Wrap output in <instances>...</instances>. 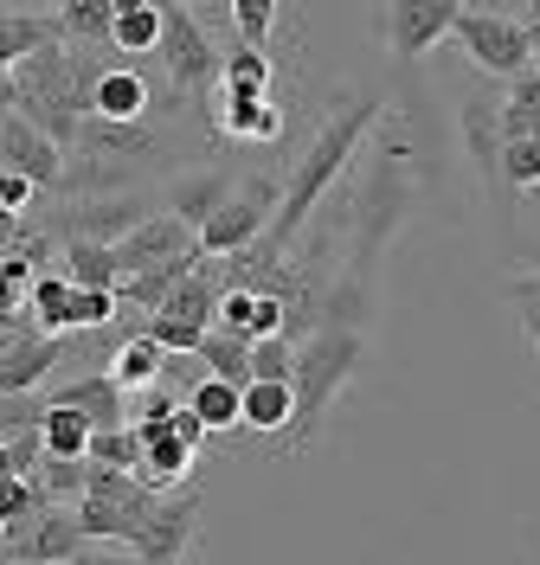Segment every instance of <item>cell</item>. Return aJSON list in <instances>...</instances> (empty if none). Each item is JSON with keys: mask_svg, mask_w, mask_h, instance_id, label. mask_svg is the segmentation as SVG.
I'll return each mask as SVG.
<instances>
[{"mask_svg": "<svg viewBox=\"0 0 540 565\" xmlns=\"http://www.w3.org/2000/svg\"><path fill=\"white\" fill-rule=\"evenodd\" d=\"M104 366H109V380H116V392H155V386H161V373H168L174 360H168V353L136 328V334H123V341L109 348Z\"/></svg>", "mask_w": 540, "mask_h": 565, "instance_id": "obj_18", "label": "cell"}, {"mask_svg": "<svg viewBox=\"0 0 540 565\" xmlns=\"http://www.w3.org/2000/svg\"><path fill=\"white\" fill-rule=\"evenodd\" d=\"M193 540H200V489H180V494H161V508L129 540V553L142 565H187Z\"/></svg>", "mask_w": 540, "mask_h": 565, "instance_id": "obj_7", "label": "cell"}, {"mask_svg": "<svg viewBox=\"0 0 540 565\" xmlns=\"http://www.w3.org/2000/svg\"><path fill=\"white\" fill-rule=\"evenodd\" d=\"M284 206V180L271 174H252L239 180V193L213 212V225L200 232V257H245V250L271 232V218Z\"/></svg>", "mask_w": 540, "mask_h": 565, "instance_id": "obj_4", "label": "cell"}, {"mask_svg": "<svg viewBox=\"0 0 540 565\" xmlns=\"http://www.w3.org/2000/svg\"><path fill=\"white\" fill-rule=\"evenodd\" d=\"M521 26H528V45H534V58H540V7H528V20H521Z\"/></svg>", "mask_w": 540, "mask_h": 565, "instance_id": "obj_41", "label": "cell"}, {"mask_svg": "<svg viewBox=\"0 0 540 565\" xmlns=\"http://www.w3.org/2000/svg\"><path fill=\"white\" fill-rule=\"evenodd\" d=\"M502 136H540V71H521L502 90Z\"/></svg>", "mask_w": 540, "mask_h": 565, "instance_id": "obj_30", "label": "cell"}, {"mask_svg": "<svg viewBox=\"0 0 540 565\" xmlns=\"http://www.w3.org/2000/svg\"><path fill=\"white\" fill-rule=\"evenodd\" d=\"M232 193H239V180L225 174V168H187V174L168 180V218H180V225L200 238Z\"/></svg>", "mask_w": 540, "mask_h": 565, "instance_id": "obj_15", "label": "cell"}, {"mask_svg": "<svg viewBox=\"0 0 540 565\" xmlns=\"http://www.w3.org/2000/svg\"><path fill=\"white\" fill-rule=\"evenodd\" d=\"M457 13H464L457 0H393L380 13V39H387V52H393L399 65H412V58H425L432 45L451 39Z\"/></svg>", "mask_w": 540, "mask_h": 565, "instance_id": "obj_8", "label": "cell"}, {"mask_svg": "<svg viewBox=\"0 0 540 565\" xmlns=\"http://www.w3.org/2000/svg\"><path fill=\"white\" fill-rule=\"evenodd\" d=\"M187 257H200V238L168 218V212H148L142 225L116 245V264H123V277H142V270H168V264H187Z\"/></svg>", "mask_w": 540, "mask_h": 565, "instance_id": "obj_11", "label": "cell"}, {"mask_svg": "<svg viewBox=\"0 0 540 565\" xmlns=\"http://www.w3.org/2000/svg\"><path fill=\"white\" fill-rule=\"evenodd\" d=\"M27 316L39 321V334H72V282H65V270H39Z\"/></svg>", "mask_w": 540, "mask_h": 565, "instance_id": "obj_26", "label": "cell"}, {"mask_svg": "<svg viewBox=\"0 0 540 565\" xmlns=\"http://www.w3.org/2000/svg\"><path fill=\"white\" fill-rule=\"evenodd\" d=\"M457 129H464V154L476 180L489 186V206L496 218H508V193H502V90H489V84H476L457 109Z\"/></svg>", "mask_w": 540, "mask_h": 565, "instance_id": "obj_6", "label": "cell"}, {"mask_svg": "<svg viewBox=\"0 0 540 565\" xmlns=\"http://www.w3.org/2000/svg\"><path fill=\"white\" fill-rule=\"evenodd\" d=\"M219 289L225 282L207 270V257H200V270L193 277H180L174 289H168V302L155 309V316H168V321H187V328H213V316H219Z\"/></svg>", "mask_w": 540, "mask_h": 565, "instance_id": "obj_20", "label": "cell"}, {"mask_svg": "<svg viewBox=\"0 0 540 565\" xmlns=\"http://www.w3.org/2000/svg\"><path fill=\"white\" fill-rule=\"evenodd\" d=\"M232 39L252 45V52H271V39H277V7H271V0H232Z\"/></svg>", "mask_w": 540, "mask_h": 565, "instance_id": "obj_35", "label": "cell"}, {"mask_svg": "<svg viewBox=\"0 0 540 565\" xmlns=\"http://www.w3.org/2000/svg\"><path fill=\"white\" fill-rule=\"evenodd\" d=\"M148 424H168V430H174L180 444H187V450H200V444H207V437H213V430H207V424L193 418V412H187V405H174V412H168V418H148Z\"/></svg>", "mask_w": 540, "mask_h": 565, "instance_id": "obj_39", "label": "cell"}, {"mask_svg": "<svg viewBox=\"0 0 540 565\" xmlns=\"http://www.w3.org/2000/svg\"><path fill=\"white\" fill-rule=\"evenodd\" d=\"M65 360H72V341H65V334H39V328L13 334V341L0 348V398H27V392H39Z\"/></svg>", "mask_w": 540, "mask_h": 565, "instance_id": "obj_10", "label": "cell"}, {"mask_svg": "<svg viewBox=\"0 0 540 565\" xmlns=\"http://www.w3.org/2000/svg\"><path fill=\"white\" fill-rule=\"evenodd\" d=\"M109 316H116V296H104V289H72V334H104Z\"/></svg>", "mask_w": 540, "mask_h": 565, "instance_id": "obj_37", "label": "cell"}, {"mask_svg": "<svg viewBox=\"0 0 540 565\" xmlns=\"http://www.w3.org/2000/svg\"><path fill=\"white\" fill-rule=\"evenodd\" d=\"M45 508H52V501H45V494L33 489V476H7V482H0V533L33 527Z\"/></svg>", "mask_w": 540, "mask_h": 565, "instance_id": "obj_32", "label": "cell"}, {"mask_svg": "<svg viewBox=\"0 0 540 565\" xmlns=\"http://www.w3.org/2000/svg\"><path fill=\"white\" fill-rule=\"evenodd\" d=\"M39 437H45V457H84L91 450V424L77 418V412H65V405H45Z\"/></svg>", "mask_w": 540, "mask_h": 565, "instance_id": "obj_33", "label": "cell"}, {"mask_svg": "<svg viewBox=\"0 0 540 565\" xmlns=\"http://www.w3.org/2000/svg\"><path fill=\"white\" fill-rule=\"evenodd\" d=\"M59 264H65V282H72V289H104V296L123 289L116 245H65L59 250Z\"/></svg>", "mask_w": 540, "mask_h": 565, "instance_id": "obj_21", "label": "cell"}, {"mask_svg": "<svg viewBox=\"0 0 540 565\" xmlns=\"http://www.w3.org/2000/svg\"><path fill=\"white\" fill-rule=\"evenodd\" d=\"M109 52L116 58H155L161 52V7L155 0H123L116 26H109Z\"/></svg>", "mask_w": 540, "mask_h": 565, "instance_id": "obj_19", "label": "cell"}, {"mask_svg": "<svg viewBox=\"0 0 540 565\" xmlns=\"http://www.w3.org/2000/svg\"><path fill=\"white\" fill-rule=\"evenodd\" d=\"M77 565H142V559H136L129 546H84V553H77Z\"/></svg>", "mask_w": 540, "mask_h": 565, "instance_id": "obj_40", "label": "cell"}, {"mask_svg": "<svg viewBox=\"0 0 540 565\" xmlns=\"http://www.w3.org/2000/svg\"><path fill=\"white\" fill-rule=\"evenodd\" d=\"M148 109H155V77L142 65H129V58H104V71L84 90V116H97V122H148Z\"/></svg>", "mask_w": 540, "mask_h": 565, "instance_id": "obj_9", "label": "cell"}, {"mask_svg": "<svg viewBox=\"0 0 540 565\" xmlns=\"http://www.w3.org/2000/svg\"><path fill=\"white\" fill-rule=\"evenodd\" d=\"M45 405H65V412H77L91 430H123V424H129V392H116V380H109V373H77V380H65V386L52 392Z\"/></svg>", "mask_w": 540, "mask_h": 565, "instance_id": "obj_16", "label": "cell"}, {"mask_svg": "<svg viewBox=\"0 0 540 565\" xmlns=\"http://www.w3.org/2000/svg\"><path fill=\"white\" fill-rule=\"evenodd\" d=\"M502 296H508V309H515V321H521V334H528V348L540 360V270H515L502 282Z\"/></svg>", "mask_w": 540, "mask_h": 565, "instance_id": "obj_34", "label": "cell"}, {"mask_svg": "<svg viewBox=\"0 0 540 565\" xmlns=\"http://www.w3.org/2000/svg\"><path fill=\"white\" fill-rule=\"evenodd\" d=\"M7 476H20V469H13V450L0 444V482H7Z\"/></svg>", "mask_w": 540, "mask_h": 565, "instance_id": "obj_42", "label": "cell"}, {"mask_svg": "<svg viewBox=\"0 0 540 565\" xmlns=\"http://www.w3.org/2000/svg\"><path fill=\"white\" fill-rule=\"evenodd\" d=\"M65 45L77 52H109V26H116V0H65L59 7Z\"/></svg>", "mask_w": 540, "mask_h": 565, "instance_id": "obj_22", "label": "cell"}, {"mask_svg": "<svg viewBox=\"0 0 540 565\" xmlns=\"http://www.w3.org/2000/svg\"><path fill=\"white\" fill-rule=\"evenodd\" d=\"M33 193H39V186H33L27 174H13V168H0V212H13V218H20V212L33 206Z\"/></svg>", "mask_w": 540, "mask_h": 565, "instance_id": "obj_38", "label": "cell"}, {"mask_svg": "<svg viewBox=\"0 0 540 565\" xmlns=\"http://www.w3.org/2000/svg\"><path fill=\"white\" fill-rule=\"evenodd\" d=\"M451 39L464 45V58L483 71V77L515 84L521 71H534V45H528V26H521L515 13H476V7H464L457 26H451Z\"/></svg>", "mask_w": 540, "mask_h": 565, "instance_id": "obj_5", "label": "cell"}, {"mask_svg": "<svg viewBox=\"0 0 540 565\" xmlns=\"http://www.w3.org/2000/svg\"><path fill=\"white\" fill-rule=\"evenodd\" d=\"M187 412L207 424V430H232V424H239V386H225V380H193V386H187Z\"/></svg>", "mask_w": 540, "mask_h": 565, "instance_id": "obj_29", "label": "cell"}, {"mask_svg": "<svg viewBox=\"0 0 540 565\" xmlns=\"http://www.w3.org/2000/svg\"><path fill=\"white\" fill-rule=\"evenodd\" d=\"M84 457L97 462V469L136 476V469H142V437H136V424H123V430H91V450H84Z\"/></svg>", "mask_w": 540, "mask_h": 565, "instance_id": "obj_31", "label": "cell"}, {"mask_svg": "<svg viewBox=\"0 0 540 565\" xmlns=\"http://www.w3.org/2000/svg\"><path fill=\"white\" fill-rule=\"evenodd\" d=\"M521 264H528V270H540V245H521Z\"/></svg>", "mask_w": 540, "mask_h": 565, "instance_id": "obj_43", "label": "cell"}, {"mask_svg": "<svg viewBox=\"0 0 540 565\" xmlns=\"http://www.w3.org/2000/svg\"><path fill=\"white\" fill-rule=\"evenodd\" d=\"M0 348H7V334H0Z\"/></svg>", "mask_w": 540, "mask_h": 565, "instance_id": "obj_45", "label": "cell"}, {"mask_svg": "<svg viewBox=\"0 0 540 565\" xmlns=\"http://www.w3.org/2000/svg\"><path fill=\"white\" fill-rule=\"evenodd\" d=\"M277 84V58L252 52V45H219V90H271Z\"/></svg>", "mask_w": 540, "mask_h": 565, "instance_id": "obj_27", "label": "cell"}, {"mask_svg": "<svg viewBox=\"0 0 540 565\" xmlns=\"http://www.w3.org/2000/svg\"><path fill=\"white\" fill-rule=\"evenodd\" d=\"M289 412H296V398H289V386L252 380V386L239 392V424H245V430H264V437H284V430H289Z\"/></svg>", "mask_w": 540, "mask_h": 565, "instance_id": "obj_23", "label": "cell"}, {"mask_svg": "<svg viewBox=\"0 0 540 565\" xmlns=\"http://www.w3.org/2000/svg\"><path fill=\"white\" fill-rule=\"evenodd\" d=\"M380 116H387V104H380L373 90H348V97H335V109L322 116L316 141L303 148V161H296L289 180H284V206H277L271 232H264V250H271V257H284V250L296 245V232L309 225V212L322 206V193L341 180V168L360 154V141H367V129H373Z\"/></svg>", "mask_w": 540, "mask_h": 565, "instance_id": "obj_1", "label": "cell"}, {"mask_svg": "<svg viewBox=\"0 0 540 565\" xmlns=\"http://www.w3.org/2000/svg\"><path fill=\"white\" fill-rule=\"evenodd\" d=\"M161 84L207 109V97L219 90V39L187 13V7H161Z\"/></svg>", "mask_w": 540, "mask_h": 565, "instance_id": "obj_3", "label": "cell"}, {"mask_svg": "<svg viewBox=\"0 0 540 565\" xmlns=\"http://www.w3.org/2000/svg\"><path fill=\"white\" fill-rule=\"evenodd\" d=\"M502 193L508 206L521 193H540V136H502Z\"/></svg>", "mask_w": 540, "mask_h": 565, "instance_id": "obj_28", "label": "cell"}, {"mask_svg": "<svg viewBox=\"0 0 540 565\" xmlns=\"http://www.w3.org/2000/svg\"><path fill=\"white\" fill-rule=\"evenodd\" d=\"M84 533H77L72 508H45L33 527L7 533V565H77Z\"/></svg>", "mask_w": 540, "mask_h": 565, "instance_id": "obj_14", "label": "cell"}, {"mask_svg": "<svg viewBox=\"0 0 540 565\" xmlns=\"http://www.w3.org/2000/svg\"><path fill=\"white\" fill-rule=\"evenodd\" d=\"M0 565H7V533H0Z\"/></svg>", "mask_w": 540, "mask_h": 565, "instance_id": "obj_44", "label": "cell"}, {"mask_svg": "<svg viewBox=\"0 0 540 565\" xmlns=\"http://www.w3.org/2000/svg\"><path fill=\"white\" fill-rule=\"evenodd\" d=\"M219 136L225 141H277L284 136V104L271 90H219Z\"/></svg>", "mask_w": 540, "mask_h": 565, "instance_id": "obj_17", "label": "cell"}, {"mask_svg": "<svg viewBox=\"0 0 540 565\" xmlns=\"http://www.w3.org/2000/svg\"><path fill=\"white\" fill-rule=\"evenodd\" d=\"M200 366H207V380H225V386H252V341H239V334H219V328H207V341H200V353H193Z\"/></svg>", "mask_w": 540, "mask_h": 565, "instance_id": "obj_24", "label": "cell"}, {"mask_svg": "<svg viewBox=\"0 0 540 565\" xmlns=\"http://www.w3.org/2000/svg\"><path fill=\"white\" fill-rule=\"evenodd\" d=\"M91 469L97 462L91 457H39V469H33V489L52 501V508H65V501H84V489H91Z\"/></svg>", "mask_w": 540, "mask_h": 565, "instance_id": "obj_25", "label": "cell"}, {"mask_svg": "<svg viewBox=\"0 0 540 565\" xmlns=\"http://www.w3.org/2000/svg\"><path fill=\"white\" fill-rule=\"evenodd\" d=\"M296 373V341L271 334V341H252V380H271V386H289Z\"/></svg>", "mask_w": 540, "mask_h": 565, "instance_id": "obj_36", "label": "cell"}, {"mask_svg": "<svg viewBox=\"0 0 540 565\" xmlns=\"http://www.w3.org/2000/svg\"><path fill=\"white\" fill-rule=\"evenodd\" d=\"M360 360H367L360 328H322V334H309V341L296 348V373H289V398H296V412H289L284 437H271L277 457H296V450L316 437L322 412L335 405V392L360 373Z\"/></svg>", "mask_w": 540, "mask_h": 565, "instance_id": "obj_2", "label": "cell"}, {"mask_svg": "<svg viewBox=\"0 0 540 565\" xmlns=\"http://www.w3.org/2000/svg\"><path fill=\"white\" fill-rule=\"evenodd\" d=\"M148 218V200L142 193H104V200H72V212L59 218L65 245H123L136 225Z\"/></svg>", "mask_w": 540, "mask_h": 565, "instance_id": "obj_12", "label": "cell"}, {"mask_svg": "<svg viewBox=\"0 0 540 565\" xmlns=\"http://www.w3.org/2000/svg\"><path fill=\"white\" fill-rule=\"evenodd\" d=\"M0 168L27 174L39 193H59L65 186V154L39 136L27 116H13V109H0Z\"/></svg>", "mask_w": 540, "mask_h": 565, "instance_id": "obj_13", "label": "cell"}]
</instances>
